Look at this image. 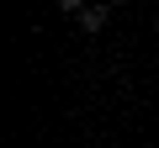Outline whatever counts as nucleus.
<instances>
[{"label": "nucleus", "instance_id": "nucleus-1", "mask_svg": "<svg viewBox=\"0 0 159 148\" xmlns=\"http://www.w3.org/2000/svg\"><path fill=\"white\" fill-rule=\"evenodd\" d=\"M74 21H80V32H101V27H106V6H85Z\"/></svg>", "mask_w": 159, "mask_h": 148}, {"label": "nucleus", "instance_id": "nucleus-2", "mask_svg": "<svg viewBox=\"0 0 159 148\" xmlns=\"http://www.w3.org/2000/svg\"><path fill=\"white\" fill-rule=\"evenodd\" d=\"M58 6H64V11H74V16H80V11H85V6H90V0H58Z\"/></svg>", "mask_w": 159, "mask_h": 148}, {"label": "nucleus", "instance_id": "nucleus-3", "mask_svg": "<svg viewBox=\"0 0 159 148\" xmlns=\"http://www.w3.org/2000/svg\"><path fill=\"white\" fill-rule=\"evenodd\" d=\"M106 6H122V0H106Z\"/></svg>", "mask_w": 159, "mask_h": 148}]
</instances>
